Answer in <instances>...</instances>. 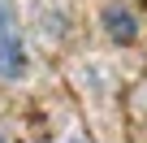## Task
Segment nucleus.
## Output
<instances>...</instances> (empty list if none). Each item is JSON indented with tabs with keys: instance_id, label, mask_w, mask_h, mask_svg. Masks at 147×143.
<instances>
[{
	"instance_id": "f03ea898",
	"label": "nucleus",
	"mask_w": 147,
	"mask_h": 143,
	"mask_svg": "<svg viewBox=\"0 0 147 143\" xmlns=\"http://www.w3.org/2000/svg\"><path fill=\"white\" fill-rule=\"evenodd\" d=\"M100 22H104V30H108V39L113 43H134L138 39V18H134V9H125L121 0H108L104 5V13H100Z\"/></svg>"
},
{
	"instance_id": "20e7f679",
	"label": "nucleus",
	"mask_w": 147,
	"mask_h": 143,
	"mask_svg": "<svg viewBox=\"0 0 147 143\" xmlns=\"http://www.w3.org/2000/svg\"><path fill=\"white\" fill-rule=\"evenodd\" d=\"M0 143H5V134H0Z\"/></svg>"
},
{
	"instance_id": "7ed1b4c3",
	"label": "nucleus",
	"mask_w": 147,
	"mask_h": 143,
	"mask_svg": "<svg viewBox=\"0 0 147 143\" xmlns=\"http://www.w3.org/2000/svg\"><path fill=\"white\" fill-rule=\"evenodd\" d=\"M65 143H91V139H82V134H74V139H65Z\"/></svg>"
},
{
	"instance_id": "f257e3e1",
	"label": "nucleus",
	"mask_w": 147,
	"mask_h": 143,
	"mask_svg": "<svg viewBox=\"0 0 147 143\" xmlns=\"http://www.w3.org/2000/svg\"><path fill=\"white\" fill-rule=\"evenodd\" d=\"M30 74V52L22 35V18L13 0H0V83H26Z\"/></svg>"
}]
</instances>
